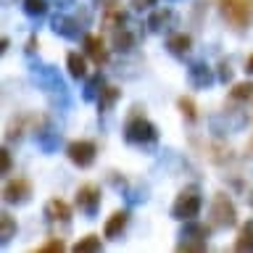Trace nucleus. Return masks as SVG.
<instances>
[{"label": "nucleus", "mask_w": 253, "mask_h": 253, "mask_svg": "<svg viewBox=\"0 0 253 253\" xmlns=\"http://www.w3.org/2000/svg\"><path fill=\"white\" fill-rule=\"evenodd\" d=\"M216 8L221 19L227 21V27L243 35L251 29L253 24V0H216Z\"/></svg>", "instance_id": "nucleus-3"}, {"label": "nucleus", "mask_w": 253, "mask_h": 253, "mask_svg": "<svg viewBox=\"0 0 253 253\" xmlns=\"http://www.w3.org/2000/svg\"><path fill=\"white\" fill-rule=\"evenodd\" d=\"M216 79L221 84H227V82H232V66H229V61H219V66H216Z\"/></svg>", "instance_id": "nucleus-34"}, {"label": "nucleus", "mask_w": 253, "mask_h": 253, "mask_svg": "<svg viewBox=\"0 0 253 253\" xmlns=\"http://www.w3.org/2000/svg\"><path fill=\"white\" fill-rule=\"evenodd\" d=\"M95 3H98L100 8H111V5H119L116 0H95Z\"/></svg>", "instance_id": "nucleus-38"}, {"label": "nucleus", "mask_w": 253, "mask_h": 253, "mask_svg": "<svg viewBox=\"0 0 253 253\" xmlns=\"http://www.w3.org/2000/svg\"><path fill=\"white\" fill-rule=\"evenodd\" d=\"M71 251L74 253H84V251H103V240H100V235H84V237H79V240L71 245Z\"/></svg>", "instance_id": "nucleus-29"}, {"label": "nucleus", "mask_w": 253, "mask_h": 253, "mask_svg": "<svg viewBox=\"0 0 253 253\" xmlns=\"http://www.w3.org/2000/svg\"><path fill=\"white\" fill-rule=\"evenodd\" d=\"M16 232H19L16 216H13L11 211H3V213H0V243H3V248L16 237Z\"/></svg>", "instance_id": "nucleus-26"}, {"label": "nucleus", "mask_w": 253, "mask_h": 253, "mask_svg": "<svg viewBox=\"0 0 253 253\" xmlns=\"http://www.w3.org/2000/svg\"><path fill=\"white\" fill-rule=\"evenodd\" d=\"M29 74H32V79H35V84H37L40 90H42L58 108H69V106H71L69 87H66V82H63V77L58 74V69H55V66L35 61V63L29 66Z\"/></svg>", "instance_id": "nucleus-2"}, {"label": "nucleus", "mask_w": 253, "mask_h": 253, "mask_svg": "<svg viewBox=\"0 0 253 253\" xmlns=\"http://www.w3.org/2000/svg\"><path fill=\"white\" fill-rule=\"evenodd\" d=\"M209 224L213 229H229L237 224V206L227 193H216L211 201V211H209Z\"/></svg>", "instance_id": "nucleus-6"}, {"label": "nucleus", "mask_w": 253, "mask_h": 253, "mask_svg": "<svg viewBox=\"0 0 253 253\" xmlns=\"http://www.w3.org/2000/svg\"><path fill=\"white\" fill-rule=\"evenodd\" d=\"M8 47H11V40H8V37H3V40H0V53H5Z\"/></svg>", "instance_id": "nucleus-39"}, {"label": "nucleus", "mask_w": 253, "mask_h": 253, "mask_svg": "<svg viewBox=\"0 0 253 253\" xmlns=\"http://www.w3.org/2000/svg\"><path fill=\"white\" fill-rule=\"evenodd\" d=\"M37 47H40V40H37V35H29L27 45H24V53H27V55H35V53H37Z\"/></svg>", "instance_id": "nucleus-36"}, {"label": "nucleus", "mask_w": 253, "mask_h": 253, "mask_svg": "<svg viewBox=\"0 0 253 253\" xmlns=\"http://www.w3.org/2000/svg\"><path fill=\"white\" fill-rule=\"evenodd\" d=\"M35 122H37V114H19L11 119V124H8L5 129V142H19L24 137V132H32L35 129Z\"/></svg>", "instance_id": "nucleus-19"}, {"label": "nucleus", "mask_w": 253, "mask_h": 253, "mask_svg": "<svg viewBox=\"0 0 253 253\" xmlns=\"http://www.w3.org/2000/svg\"><path fill=\"white\" fill-rule=\"evenodd\" d=\"M21 8L29 19H42V16H47V0H21Z\"/></svg>", "instance_id": "nucleus-30"}, {"label": "nucleus", "mask_w": 253, "mask_h": 253, "mask_svg": "<svg viewBox=\"0 0 253 253\" xmlns=\"http://www.w3.org/2000/svg\"><path fill=\"white\" fill-rule=\"evenodd\" d=\"M245 74H251V77H253V53L248 55V58H245Z\"/></svg>", "instance_id": "nucleus-37"}, {"label": "nucleus", "mask_w": 253, "mask_h": 253, "mask_svg": "<svg viewBox=\"0 0 253 253\" xmlns=\"http://www.w3.org/2000/svg\"><path fill=\"white\" fill-rule=\"evenodd\" d=\"M71 213H74V209H71L63 198H50V201L45 203V219L50 221V224H69Z\"/></svg>", "instance_id": "nucleus-18"}, {"label": "nucleus", "mask_w": 253, "mask_h": 253, "mask_svg": "<svg viewBox=\"0 0 253 253\" xmlns=\"http://www.w3.org/2000/svg\"><path fill=\"white\" fill-rule=\"evenodd\" d=\"M229 100L232 103H253V82L245 79V82H235L232 90H229Z\"/></svg>", "instance_id": "nucleus-27"}, {"label": "nucleus", "mask_w": 253, "mask_h": 253, "mask_svg": "<svg viewBox=\"0 0 253 253\" xmlns=\"http://www.w3.org/2000/svg\"><path fill=\"white\" fill-rule=\"evenodd\" d=\"M100 203H103V193H100V185L95 182H84V185L77 187V195H74V206L84 213L87 219H95L100 211Z\"/></svg>", "instance_id": "nucleus-8"}, {"label": "nucleus", "mask_w": 253, "mask_h": 253, "mask_svg": "<svg viewBox=\"0 0 253 253\" xmlns=\"http://www.w3.org/2000/svg\"><path fill=\"white\" fill-rule=\"evenodd\" d=\"M126 224H129V209H116L106 219V224H103V237L106 240H119L122 232L126 229Z\"/></svg>", "instance_id": "nucleus-17"}, {"label": "nucleus", "mask_w": 253, "mask_h": 253, "mask_svg": "<svg viewBox=\"0 0 253 253\" xmlns=\"http://www.w3.org/2000/svg\"><path fill=\"white\" fill-rule=\"evenodd\" d=\"M124 142L140 150H153L158 145V126L145 116V108L134 106L124 119Z\"/></svg>", "instance_id": "nucleus-1"}, {"label": "nucleus", "mask_w": 253, "mask_h": 253, "mask_svg": "<svg viewBox=\"0 0 253 253\" xmlns=\"http://www.w3.org/2000/svg\"><path fill=\"white\" fill-rule=\"evenodd\" d=\"M203 150H206V158L216 166H224V164L232 161V150H229V145H224V142H209V145H203Z\"/></svg>", "instance_id": "nucleus-23"}, {"label": "nucleus", "mask_w": 253, "mask_h": 253, "mask_svg": "<svg viewBox=\"0 0 253 253\" xmlns=\"http://www.w3.org/2000/svg\"><path fill=\"white\" fill-rule=\"evenodd\" d=\"M124 193H126V201H129L132 206H137V203H145V201H148V187H134V190L126 187Z\"/></svg>", "instance_id": "nucleus-32"}, {"label": "nucleus", "mask_w": 253, "mask_h": 253, "mask_svg": "<svg viewBox=\"0 0 253 253\" xmlns=\"http://www.w3.org/2000/svg\"><path fill=\"white\" fill-rule=\"evenodd\" d=\"M211 224H203L198 219H190V221H182V229H179V240H177V248L179 253L187 251V253H203L209 251V237H211Z\"/></svg>", "instance_id": "nucleus-4"}, {"label": "nucleus", "mask_w": 253, "mask_h": 253, "mask_svg": "<svg viewBox=\"0 0 253 253\" xmlns=\"http://www.w3.org/2000/svg\"><path fill=\"white\" fill-rule=\"evenodd\" d=\"M232 248L237 253H253V219H248L240 229H237V237H235Z\"/></svg>", "instance_id": "nucleus-24"}, {"label": "nucleus", "mask_w": 253, "mask_h": 253, "mask_svg": "<svg viewBox=\"0 0 253 253\" xmlns=\"http://www.w3.org/2000/svg\"><path fill=\"white\" fill-rule=\"evenodd\" d=\"M177 108H179V114H182V119H185L187 124H195L198 119V103L190 98V95H179L177 98Z\"/></svg>", "instance_id": "nucleus-28"}, {"label": "nucleus", "mask_w": 253, "mask_h": 253, "mask_svg": "<svg viewBox=\"0 0 253 253\" xmlns=\"http://www.w3.org/2000/svg\"><path fill=\"white\" fill-rule=\"evenodd\" d=\"M32 134H35V142L42 153H55L61 145V132H58V126L53 124L50 116H37Z\"/></svg>", "instance_id": "nucleus-7"}, {"label": "nucleus", "mask_w": 253, "mask_h": 253, "mask_svg": "<svg viewBox=\"0 0 253 253\" xmlns=\"http://www.w3.org/2000/svg\"><path fill=\"white\" fill-rule=\"evenodd\" d=\"M66 71H69V77L71 79H84L90 77V71H87V55H82V53H77V50H71V53H66Z\"/></svg>", "instance_id": "nucleus-20"}, {"label": "nucleus", "mask_w": 253, "mask_h": 253, "mask_svg": "<svg viewBox=\"0 0 253 253\" xmlns=\"http://www.w3.org/2000/svg\"><path fill=\"white\" fill-rule=\"evenodd\" d=\"M111 45H114V50L119 53H132L134 47L140 45V29H134V24H124V27H119L111 32Z\"/></svg>", "instance_id": "nucleus-14"}, {"label": "nucleus", "mask_w": 253, "mask_h": 253, "mask_svg": "<svg viewBox=\"0 0 253 253\" xmlns=\"http://www.w3.org/2000/svg\"><path fill=\"white\" fill-rule=\"evenodd\" d=\"M203 211V193L198 185H185L177 193L171 203V219L177 221H190V219H198Z\"/></svg>", "instance_id": "nucleus-5"}, {"label": "nucleus", "mask_w": 253, "mask_h": 253, "mask_svg": "<svg viewBox=\"0 0 253 253\" xmlns=\"http://www.w3.org/2000/svg\"><path fill=\"white\" fill-rule=\"evenodd\" d=\"M122 100V87L116 84H106L98 95V100H95V106H98V114H108V111H114V106Z\"/></svg>", "instance_id": "nucleus-22"}, {"label": "nucleus", "mask_w": 253, "mask_h": 253, "mask_svg": "<svg viewBox=\"0 0 253 253\" xmlns=\"http://www.w3.org/2000/svg\"><path fill=\"white\" fill-rule=\"evenodd\" d=\"M63 251H66L63 237H50V240H45L42 245H37V253H63Z\"/></svg>", "instance_id": "nucleus-31"}, {"label": "nucleus", "mask_w": 253, "mask_h": 253, "mask_svg": "<svg viewBox=\"0 0 253 253\" xmlns=\"http://www.w3.org/2000/svg\"><path fill=\"white\" fill-rule=\"evenodd\" d=\"M50 29L53 35H58L63 40H69V42H79V40H84V21H79L77 16H69V13H55L50 19Z\"/></svg>", "instance_id": "nucleus-9"}, {"label": "nucleus", "mask_w": 253, "mask_h": 253, "mask_svg": "<svg viewBox=\"0 0 253 253\" xmlns=\"http://www.w3.org/2000/svg\"><path fill=\"white\" fill-rule=\"evenodd\" d=\"M145 27H148V32H153V35H171V32H177L174 27H179V16L169 5L153 8V11L148 13Z\"/></svg>", "instance_id": "nucleus-11"}, {"label": "nucleus", "mask_w": 253, "mask_h": 253, "mask_svg": "<svg viewBox=\"0 0 253 253\" xmlns=\"http://www.w3.org/2000/svg\"><path fill=\"white\" fill-rule=\"evenodd\" d=\"M82 47H84V55H87V58H90L98 69L108 66V61H111V47L106 45V40H103L100 35H84Z\"/></svg>", "instance_id": "nucleus-13"}, {"label": "nucleus", "mask_w": 253, "mask_h": 253, "mask_svg": "<svg viewBox=\"0 0 253 253\" xmlns=\"http://www.w3.org/2000/svg\"><path fill=\"white\" fill-rule=\"evenodd\" d=\"M66 158L79 169H90L98 158V145L92 140H69L66 142Z\"/></svg>", "instance_id": "nucleus-10"}, {"label": "nucleus", "mask_w": 253, "mask_h": 253, "mask_svg": "<svg viewBox=\"0 0 253 253\" xmlns=\"http://www.w3.org/2000/svg\"><path fill=\"white\" fill-rule=\"evenodd\" d=\"M132 19H129V13L124 11L122 5H111V8H103V27H106L108 32H114V29H119V27H124V24H129Z\"/></svg>", "instance_id": "nucleus-21"}, {"label": "nucleus", "mask_w": 253, "mask_h": 253, "mask_svg": "<svg viewBox=\"0 0 253 253\" xmlns=\"http://www.w3.org/2000/svg\"><path fill=\"white\" fill-rule=\"evenodd\" d=\"M32 195H35V187H32V182L27 177H11L5 179L3 185V201L8 206H24L32 201Z\"/></svg>", "instance_id": "nucleus-12"}, {"label": "nucleus", "mask_w": 253, "mask_h": 253, "mask_svg": "<svg viewBox=\"0 0 253 253\" xmlns=\"http://www.w3.org/2000/svg\"><path fill=\"white\" fill-rule=\"evenodd\" d=\"M187 82L195 90H209L216 82V74H213V69L206 61H193V63H187Z\"/></svg>", "instance_id": "nucleus-15"}, {"label": "nucleus", "mask_w": 253, "mask_h": 253, "mask_svg": "<svg viewBox=\"0 0 253 253\" xmlns=\"http://www.w3.org/2000/svg\"><path fill=\"white\" fill-rule=\"evenodd\" d=\"M166 50L174 58L185 61L193 53V35H187V32H171V35H166Z\"/></svg>", "instance_id": "nucleus-16"}, {"label": "nucleus", "mask_w": 253, "mask_h": 253, "mask_svg": "<svg viewBox=\"0 0 253 253\" xmlns=\"http://www.w3.org/2000/svg\"><path fill=\"white\" fill-rule=\"evenodd\" d=\"M11 169H13V158H11V150H8V145H3L0 148V174H11Z\"/></svg>", "instance_id": "nucleus-33"}, {"label": "nucleus", "mask_w": 253, "mask_h": 253, "mask_svg": "<svg viewBox=\"0 0 253 253\" xmlns=\"http://www.w3.org/2000/svg\"><path fill=\"white\" fill-rule=\"evenodd\" d=\"M103 87H106V77H103L100 71H95L92 77H87V79H84L82 100H87V103H95V100H98V95H100Z\"/></svg>", "instance_id": "nucleus-25"}, {"label": "nucleus", "mask_w": 253, "mask_h": 253, "mask_svg": "<svg viewBox=\"0 0 253 253\" xmlns=\"http://www.w3.org/2000/svg\"><path fill=\"white\" fill-rule=\"evenodd\" d=\"M161 0H129L132 11H153V5H158Z\"/></svg>", "instance_id": "nucleus-35"}]
</instances>
